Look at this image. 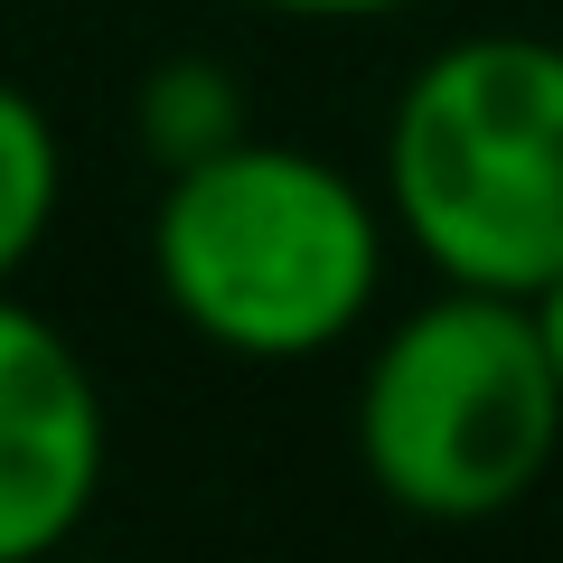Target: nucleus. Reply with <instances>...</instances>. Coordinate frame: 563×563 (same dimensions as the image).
Wrapping results in <instances>:
<instances>
[{
    "label": "nucleus",
    "mask_w": 563,
    "mask_h": 563,
    "mask_svg": "<svg viewBox=\"0 0 563 563\" xmlns=\"http://www.w3.org/2000/svg\"><path fill=\"white\" fill-rule=\"evenodd\" d=\"M103 385L47 310L0 291V563H38L103 498Z\"/></svg>",
    "instance_id": "obj_4"
},
{
    "label": "nucleus",
    "mask_w": 563,
    "mask_h": 563,
    "mask_svg": "<svg viewBox=\"0 0 563 563\" xmlns=\"http://www.w3.org/2000/svg\"><path fill=\"white\" fill-rule=\"evenodd\" d=\"M395 263L385 188L301 141L235 132L188 169H161L151 282L198 347L244 366H310L366 329Z\"/></svg>",
    "instance_id": "obj_1"
},
{
    "label": "nucleus",
    "mask_w": 563,
    "mask_h": 563,
    "mask_svg": "<svg viewBox=\"0 0 563 563\" xmlns=\"http://www.w3.org/2000/svg\"><path fill=\"white\" fill-rule=\"evenodd\" d=\"M385 217L442 282L536 291L563 273V38L479 29L404 76Z\"/></svg>",
    "instance_id": "obj_2"
},
{
    "label": "nucleus",
    "mask_w": 563,
    "mask_h": 563,
    "mask_svg": "<svg viewBox=\"0 0 563 563\" xmlns=\"http://www.w3.org/2000/svg\"><path fill=\"white\" fill-rule=\"evenodd\" d=\"M254 10H273V20H404V10H422V0H254Z\"/></svg>",
    "instance_id": "obj_7"
},
{
    "label": "nucleus",
    "mask_w": 563,
    "mask_h": 563,
    "mask_svg": "<svg viewBox=\"0 0 563 563\" xmlns=\"http://www.w3.org/2000/svg\"><path fill=\"white\" fill-rule=\"evenodd\" d=\"M66 207V141L57 113H47L29 85L0 76V291L38 263V244L57 235Z\"/></svg>",
    "instance_id": "obj_5"
},
{
    "label": "nucleus",
    "mask_w": 563,
    "mask_h": 563,
    "mask_svg": "<svg viewBox=\"0 0 563 563\" xmlns=\"http://www.w3.org/2000/svg\"><path fill=\"white\" fill-rule=\"evenodd\" d=\"M132 132L161 169H188V161H207V151H225L244 132V95L217 57H161L132 95Z\"/></svg>",
    "instance_id": "obj_6"
},
{
    "label": "nucleus",
    "mask_w": 563,
    "mask_h": 563,
    "mask_svg": "<svg viewBox=\"0 0 563 563\" xmlns=\"http://www.w3.org/2000/svg\"><path fill=\"white\" fill-rule=\"evenodd\" d=\"M563 461V376L526 291L442 282L357 366V470L422 526H488Z\"/></svg>",
    "instance_id": "obj_3"
},
{
    "label": "nucleus",
    "mask_w": 563,
    "mask_h": 563,
    "mask_svg": "<svg viewBox=\"0 0 563 563\" xmlns=\"http://www.w3.org/2000/svg\"><path fill=\"white\" fill-rule=\"evenodd\" d=\"M526 310H536L544 357H554V376H563V273H554V282H536V291H526Z\"/></svg>",
    "instance_id": "obj_8"
}]
</instances>
